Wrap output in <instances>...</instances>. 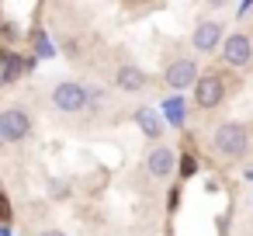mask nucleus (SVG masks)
Listing matches in <instances>:
<instances>
[{
    "instance_id": "obj_1",
    "label": "nucleus",
    "mask_w": 253,
    "mask_h": 236,
    "mask_svg": "<svg viewBox=\"0 0 253 236\" xmlns=\"http://www.w3.org/2000/svg\"><path fill=\"white\" fill-rule=\"evenodd\" d=\"M246 146H250V129L243 122H222L211 136V149L225 160H239L246 156Z\"/></svg>"
},
{
    "instance_id": "obj_2",
    "label": "nucleus",
    "mask_w": 253,
    "mask_h": 236,
    "mask_svg": "<svg viewBox=\"0 0 253 236\" xmlns=\"http://www.w3.org/2000/svg\"><path fill=\"white\" fill-rule=\"evenodd\" d=\"M49 101H52V108H56L59 115H77V111L90 108L94 97H90V87H87V84H80V80H59V84L52 87Z\"/></svg>"
},
{
    "instance_id": "obj_3",
    "label": "nucleus",
    "mask_w": 253,
    "mask_h": 236,
    "mask_svg": "<svg viewBox=\"0 0 253 236\" xmlns=\"http://www.w3.org/2000/svg\"><path fill=\"white\" fill-rule=\"evenodd\" d=\"M28 136H32V115L25 108L11 104V108L0 111V142L14 146V142H25Z\"/></svg>"
},
{
    "instance_id": "obj_4",
    "label": "nucleus",
    "mask_w": 253,
    "mask_h": 236,
    "mask_svg": "<svg viewBox=\"0 0 253 236\" xmlns=\"http://www.w3.org/2000/svg\"><path fill=\"white\" fill-rule=\"evenodd\" d=\"M198 80H201V70H198V63H194V59H187V56H180V59L167 63V70H163V84H167L170 91L198 87Z\"/></svg>"
},
{
    "instance_id": "obj_5",
    "label": "nucleus",
    "mask_w": 253,
    "mask_h": 236,
    "mask_svg": "<svg viewBox=\"0 0 253 236\" xmlns=\"http://www.w3.org/2000/svg\"><path fill=\"white\" fill-rule=\"evenodd\" d=\"M177 170V149L170 142H156L149 153H146V174L153 181H170Z\"/></svg>"
},
{
    "instance_id": "obj_6",
    "label": "nucleus",
    "mask_w": 253,
    "mask_h": 236,
    "mask_svg": "<svg viewBox=\"0 0 253 236\" xmlns=\"http://www.w3.org/2000/svg\"><path fill=\"white\" fill-rule=\"evenodd\" d=\"M229 35H225V25L222 21H215V18H205V21H198L194 25V32H191V46L198 49V52H215V49H222V42H225Z\"/></svg>"
},
{
    "instance_id": "obj_7",
    "label": "nucleus",
    "mask_w": 253,
    "mask_h": 236,
    "mask_svg": "<svg viewBox=\"0 0 253 236\" xmlns=\"http://www.w3.org/2000/svg\"><path fill=\"white\" fill-rule=\"evenodd\" d=\"M222 63H225V66H236V70L250 66V63H253V42H250V35L232 32V35L222 42Z\"/></svg>"
},
{
    "instance_id": "obj_8",
    "label": "nucleus",
    "mask_w": 253,
    "mask_h": 236,
    "mask_svg": "<svg viewBox=\"0 0 253 236\" xmlns=\"http://www.w3.org/2000/svg\"><path fill=\"white\" fill-rule=\"evenodd\" d=\"M222 97H225L222 77H218V73H201V80H198V87H194V108L211 111V108L222 104Z\"/></svg>"
},
{
    "instance_id": "obj_9",
    "label": "nucleus",
    "mask_w": 253,
    "mask_h": 236,
    "mask_svg": "<svg viewBox=\"0 0 253 236\" xmlns=\"http://www.w3.org/2000/svg\"><path fill=\"white\" fill-rule=\"evenodd\" d=\"M111 84H115L122 94H142V91L149 87V77H146V70H142V66L125 63V66H118V70H115Z\"/></svg>"
},
{
    "instance_id": "obj_10",
    "label": "nucleus",
    "mask_w": 253,
    "mask_h": 236,
    "mask_svg": "<svg viewBox=\"0 0 253 236\" xmlns=\"http://www.w3.org/2000/svg\"><path fill=\"white\" fill-rule=\"evenodd\" d=\"M135 122L146 129V136H149V139H156V136L163 132V129H160V118L153 115V108H139V111H135Z\"/></svg>"
},
{
    "instance_id": "obj_11",
    "label": "nucleus",
    "mask_w": 253,
    "mask_h": 236,
    "mask_svg": "<svg viewBox=\"0 0 253 236\" xmlns=\"http://www.w3.org/2000/svg\"><path fill=\"white\" fill-rule=\"evenodd\" d=\"M18 70H21V63H18V56H14V52H7V56H4V84H7V87L14 84V77H18Z\"/></svg>"
},
{
    "instance_id": "obj_12",
    "label": "nucleus",
    "mask_w": 253,
    "mask_h": 236,
    "mask_svg": "<svg viewBox=\"0 0 253 236\" xmlns=\"http://www.w3.org/2000/svg\"><path fill=\"white\" fill-rule=\"evenodd\" d=\"M49 194H52V198H66L70 191H66V184H63V181H49Z\"/></svg>"
},
{
    "instance_id": "obj_13",
    "label": "nucleus",
    "mask_w": 253,
    "mask_h": 236,
    "mask_svg": "<svg viewBox=\"0 0 253 236\" xmlns=\"http://www.w3.org/2000/svg\"><path fill=\"white\" fill-rule=\"evenodd\" d=\"M39 236H70V233H63V229H42Z\"/></svg>"
},
{
    "instance_id": "obj_14",
    "label": "nucleus",
    "mask_w": 253,
    "mask_h": 236,
    "mask_svg": "<svg viewBox=\"0 0 253 236\" xmlns=\"http://www.w3.org/2000/svg\"><path fill=\"white\" fill-rule=\"evenodd\" d=\"M250 208H253V198H250Z\"/></svg>"
}]
</instances>
